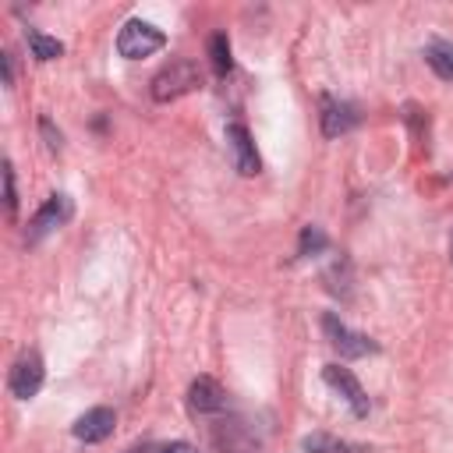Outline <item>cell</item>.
<instances>
[{
	"instance_id": "1",
	"label": "cell",
	"mask_w": 453,
	"mask_h": 453,
	"mask_svg": "<svg viewBox=\"0 0 453 453\" xmlns=\"http://www.w3.org/2000/svg\"><path fill=\"white\" fill-rule=\"evenodd\" d=\"M202 85V74H198V64L191 60H170L156 78H152V99L156 103H170V99H180L188 96L191 88Z\"/></svg>"
},
{
	"instance_id": "2",
	"label": "cell",
	"mask_w": 453,
	"mask_h": 453,
	"mask_svg": "<svg viewBox=\"0 0 453 453\" xmlns=\"http://www.w3.org/2000/svg\"><path fill=\"white\" fill-rule=\"evenodd\" d=\"M163 46H166V35L156 25L142 21V18L124 21V28L117 32V53L127 57V60H142V57H149V53H156Z\"/></svg>"
},
{
	"instance_id": "3",
	"label": "cell",
	"mask_w": 453,
	"mask_h": 453,
	"mask_svg": "<svg viewBox=\"0 0 453 453\" xmlns=\"http://www.w3.org/2000/svg\"><path fill=\"white\" fill-rule=\"evenodd\" d=\"M322 333H326V340L340 350V357H347V361H354V357H365V354H375L379 350V343L375 340H368L365 333H354L343 319H336L333 311H326L322 315Z\"/></svg>"
},
{
	"instance_id": "4",
	"label": "cell",
	"mask_w": 453,
	"mask_h": 453,
	"mask_svg": "<svg viewBox=\"0 0 453 453\" xmlns=\"http://www.w3.org/2000/svg\"><path fill=\"white\" fill-rule=\"evenodd\" d=\"M42 375H46L42 357H39L35 350H25V354L11 365V375H7V389H11V396H18V400L35 396L39 386H42Z\"/></svg>"
},
{
	"instance_id": "5",
	"label": "cell",
	"mask_w": 453,
	"mask_h": 453,
	"mask_svg": "<svg viewBox=\"0 0 453 453\" xmlns=\"http://www.w3.org/2000/svg\"><path fill=\"white\" fill-rule=\"evenodd\" d=\"M322 379H326V386H329L333 393H340V396L350 403V411H354L357 418H365V414L372 411V400H368V393L361 389V382L354 379V372H350V368L326 365V368H322Z\"/></svg>"
},
{
	"instance_id": "6",
	"label": "cell",
	"mask_w": 453,
	"mask_h": 453,
	"mask_svg": "<svg viewBox=\"0 0 453 453\" xmlns=\"http://www.w3.org/2000/svg\"><path fill=\"white\" fill-rule=\"evenodd\" d=\"M67 216H71V198H67V195H50V198L39 205V212L32 216L25 241H28V244H39V241H42L46 234H53L60 223H67Z\"/></svg>"
},
{
	"instance_id": "7",
	"label": "cell",
	"mask_w": 453,
	"mask_h": 453,
	"mask_svg": "<svg viewBox=\"0 0 453 453\" xmlns=\"http://www.w3.org/2000/svg\"><path fill=\"white\" fill-rule=\"evenodd\" d=\"M322 134L326 138H340L347 134L350 127H357V106L347 103V99H333V96H322Z\"/></svg>"
},
{
	"instance_id": "8",
	"label": "cell",
	"mask_w": 453,
	"mask_h": 453,
	"mask_svg": "<svg viewBox=\"0 0 453 453\" xmlns=\"http://www.w3.org/2000/svg\"><path fill=\"white\" fill-rule=\"evenodd\" d=\"M226 145H230V159H234V170L241 177H251L258 173V152H255V142L248 134L244 124H226Z\"/></svg>"
},
{
	"instance_id": "9",
	"label": "cell",
	"mask_w": 453,
	"mask_h": 453,
	"mask_svg": "<svg viewBox=\"0 0 453 453\" xmlns=\"http://www.w3.org/2000/svg\"><path fill=\"white\" fill-rule=\"evenodd\" d=\"M113 425H117V414L110 407H92L71 425V432L78 442H103L113 435Z\"/></svg>"
},
{
	"instance_id": "10",
	"label": "cell",
	"mask_w": 453,
	"mask_h": 453,
	"mask_svg": "<svg viewBox=\"0 0 453 453\" xmlns=\"http://www.w3.org/2000/svg\"><path fill=\"white\" fill-rule=\"evenodd\" d=\"M188 403H191L198 414H219V411L226 407V389H223L216 379L198 375V379L191 382V389H188Z\"/></svg>"
},
{
	"instance_id": "11",
	"label": "cell",
	"mask_w": 453,
	"mask_h": 453,
	"mask_svg": "<svg viewBox=\"0 0 453 453\" xmlns=\"http://www.w3.org/2000/svg\"><path fill=\"white\" fill-rule=\"evenodd\" d=\"M425 64H428L442 81H453V42L432 39V42L425 46Z\"/></svg>"
},
{
	"instance_id": "12",
	"label": "cell",
	"mask_w": 453,
	"mask_h": 453,
	"mask_svg": "<svg viewBox=\"0 0 453 453\" xmlns=\"http://www.w3.org/2000/svg\"><path fill=\"white\" fill-rule=\"evenodd\" d=\"M301 449H304V453H361V446L343 442V439H336V435H329V432H311V435H304V439H301Z\"/></svg>"
},
{
	"instance_id": "13",
	"label": "cell",
	"mask_w": 453,
	"mask_h": 453,
	"mask_svg": "<svg viewBox=\"0 0 453 453\" xmlns=\"http://www.w3.org/2000/svg\"><path fill=\"white\" fill-rule=\"evenodd\" d=\"M25 39H28V46H32V57H35V60H57V57L64 53V42H60V39L42 35V32H35V28H28Z\"/></svg>"
},
{
	"instance_id": "14",
	"label": "cell",
	"mask_w": 453,
	"mask_h": 453,
	"mask_svg": "<svg viewBox=\"0 0 453 453\" xmlns=\"http://www.w3.org/2000/svg\"><path fill=\"white\" fill-rule=\"evenodd\" d=\"M209 57H212V71H216V74H226V71L234 67V60H230V42H226L223 32H216V35L209 39Z\"/></svg>"
},
{
	"instance_id": "15",
	"label": "cell",
	"mask_w": 453,
	"mask_h": 453,
	"mask_svg": "<svg viewBox=\"0 0 453 453\" xmlns=\"http://www.w3.org/2000/svg\"><path fill=\"white\" fill-rule=\"evenodd\" d=\"M326 244H329V241H326V234H322L319 226H311V223H308V226L301 230V244H297V255H311V251H322Z\"/></svg>"
},
{
	"instance_id": "16",
	"label": "cell",
	"mask_w": 453,
	"mask_h": 453,
	"mask_svg": "<svg viewBox=\"0 0 453 453\" xmlns=\"http://www.w3.org/2000/svg\"><path fill=\"white\" fill-rule=\"evenodd\" d=\"M4 202H7V212L14 216V209H18V191H14V166H11V163H4Z\"/></svg>"
},
{
	"instance_id": "17",
	"label": "cell",
	"mask_w": 453,
	"mask_h": 453,
	"mask_svg": "<svg viewBox=\"0 0 453 453\" xmlns=\"http://www.w3.org/2000/svg\"><path fill=\"white\" fill-rule=\"evenodd\" d=\"M39 127H42V134H46V138H50V142H46V145H50V149H53V152H57V149H60V134H53V127H50V120H46V117H42V124H39Z\"/></svg>"
},
{
	"instance_id": "18",
	"label": "cell",
	"mask_w": 453,
	"mask_h": 453,
	"mask_svg": "<svg viewBox=\"0 0 453 453\" xmlns=\"http://www.w3.org/2000/svg\"><path fill=\"white\" fill-rule=\"evenodd\" d=\"M0 64H4V85L14 81V64H11V53H0Z\"/></svg>"
},
{
	"instance_id": "19",
	"label": "cell",
	"mask_w": 453,
	"mask_h": 453,
	"mask_svg": "<svg viewBox=\"0 0 453 453\" xmlns=\"http://www.w3.org/2000/svg\"><path fill=\"white\" fill-rule=\"evenodd\" d=\"M159 453H198L191 442H170V446H163Z\"/></svg>"
},
{
	"instance_id": "20",
	"label": "cell",
	"mask_w": 453,
	"mask_h": 453,
	"mask_svg": "<svg viewBox=\"0 0 453 453\" xmlns=\"http://www.w3.org/2000/svg\"><path fill=\"white\" fill-rule=\"evenodd\" d=\"M124 453H149V446H131V449H124Z\"/></svg>"
},
{
	"instance_id": "21",
	"label": "cell",
	"mask_w": 453,
	"mask_h": 453,
	"mask_svg": "<svg viewBox=\"0 0 453 453\" xmlns=\"http://www.w3.org/2000/svg\"><path fill=\"white\" fill-rule=\"evenodd\" d=\"M449 262H453V237H449Z\"/></svg>"
}]
</instances>
